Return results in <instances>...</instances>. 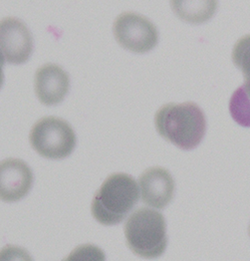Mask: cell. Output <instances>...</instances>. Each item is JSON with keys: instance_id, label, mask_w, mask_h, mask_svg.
Instances as JSON below:
<instances>
[{"instance_id": "1", "label": "cell", "mask_w": 250, "mask_h": 261, "mask_svg": "<svg viewBox=\"0 0 250 261\" xmlns=\"http://www.w3.org/2000/svg\"><path fill=\"white\" fill-rule=\"evenodd\" d=\"M155 125L164 140L184 151L197 148L206 130L205 113L191 102L162 106L156 114Z\"/></svg>"}, {"instance_id": "2", "label": "cell", "mask_w": 250, "mask_h": 261, "mask_svg": "<svg viewBox=\"0 0 250 261\" xmlns=\"http://www.w3.org/2000/svg\"><path fill=\"white\" fill-rule=\"evenodd\" d=\"M138 198V185L133 176L123 173L111 174L94 195L92 215L103 225L119 224L135 207Z\"/></svg>"}, {"instance_id": "3", "label": "cell", "mask_w": 250, "mask_h": 261, "mask_svg": "<svg viewBox=\"0 0 250 261\" xmlns=\"http://www.w3.org/2000/svg\"><path fill=\"white\" fill-rule=\"evenodd\" d=\"M125 237L129 248L137 256L158 258L168 245L165 219L155 210L141 207L126 221Z\"/></svg>"}, {"instance_id": "4", "label": "cell", "mask_w": 250, "mask_h": 261, "mask_svg": "<svg viewBox=\"0 0 250 261\" xmlns=\"http://www.w3.org/2000/svg\"><path fill=\"white\" fill-rule=\"evenodd\" d=\"M29 141L35 152L49 160H63L76 147V134L67 121L44 117L32 127Z\"/></svg>"}, {"instance_id": "5", "label": "cell", "mask_w": 250, "mask_h": 261, "mask_svg": "<svg viewBox=\"0 0 250 261\" xmlns=\"http://www.w3.org/2000/svg\"><path fill=\"white\" fill-rule=\"evenodd\" d=\"M115 38L123 48L137 54L153 50L159 42L155 24L136 12H124L114 22Z\"/></svg>"}, {"instance_id": "6", "label": "cell", "mask_w": 250, "mask_h": 261, "mask_svg": "<svg viewBox=\"0 0 250 261\" xmlns=\"http://www.w3.org/2000/svg\"><path fill=\"white\" fill-rule=\"evenodd\" d=\"M33 47L32 34L22 20L16 17L0 20V50L9 64L21 65L27 62Z\"/></svg>"}, {"instance_id": "7", "label": "cell", "mask_w": 250, "mask_h": 261, "mask_svg": "<svg viewBox=\"0 0 250 261\" xmlns=\"http://www.w3.org/2000/svg\"><path fill=\"white\" fill-rule=\"evenodd\" d=\"M34 181L31 168L22 160L0 162V200L15 202L29 194Z\"/></svg>"}, {"instance_id": "8", "label": "cell", "mask_w": 250, "mask_h": 261, "mask_svg": "<svg viewBox=\"0 0 250 261\" xmlns=\"http://www.w3.org/2000/svg\"><path fill=\"white\" fill-rule=\"evenodd\" d=\"M34 89L38 100L43 105L56 106L68 94L70 77L62 67L48 63L36 71Z\"/></svg>"}, {"instance_id": "9", "label": "cell", "mask_w": 250, "mask_h": 261, "mask_svg": "<svg viewBox=\"0 0 250 261\" xmlns=\"http://www.w3.org/2000/svg\"><path fill=\"white\" fill-rule=\"evenodd\" d=\"M142 200L149 206L164 208L173 199L175 181L166 170L155 167L141 174L138 179Z\"/></svg>"}, {"instance_id": "10", "label": "cell", "mask_w": 250, "mask_h": 261, "mask_svg": "<svg viewBox=\"0 0 250 261\" xmlns=\"http://www.w3.org/2000/svg\"><path fill=\"white\" fill-rule=\"evenodd\" d=\"M217 5V0H171L174 13L182 21L196 25L210 20Z\"/></svg>"}, {"instance_id": "11", "label": "cell", "mask_w": 250, "mask_h": 261, "mask_svg": "<svg viewBox=\"0 0 250 261\" xmlns=\"http://www.w3.org/2000/svg\"><path fill=\"white\" fill-rule=\"evenodd\" d=\"M229 112L232 119L241 127L250 128V96L244 88H237L229 101Z\"/></svg>"}, {"instance_id": "12", "label": "cell", "mask_w": 250, "mask_h": 261, "mask_svg": "<svg viewBox=\"0 0 250 261\" xmlns=\"http://www.w3.org/2000/svg\"><path fill=\"white\" fill-rule=\"evenodd\" d=\"M232 61L243 74L245 92L250 96V35L240 38L233 47Z\"/></svg>"}, {"instance_id": "13", "label": "cell", "mask_w": 250, "mask_h": 261, "mask_svg": "<svg viewBox=\"0 0 250 261\" xmlns=\"http://www.w3.org/2000/svg\"><path fill=\"white\" fill-rule=\"evenodd\" d=\"M62 261H106V254L99 246L87 243L75 247Z\"/></svg>"}, {"instance_id": "14", "label": "cell", "mask_w": 250, "mask_h": 261, "mask_svg": "<svg viewBox=\"0 0 250 261\" xmlns=\"http://www.w3.org/2000/svg\"><path fill=\"white\" fill-rule=\"evenodd\" d=\"M0 261H33V258L20 246L5 245L0 249Z\"/></svg>"}, {"instance_id": "15", "label": "cell", "mask_w": 250, "mask_h": 261, "mask_svg": "<svg viewBox=\"0 0 250 261\" xmlns=\"http://www.w3.org/2000/svg\"><path fill=\"white\" fill-rule=\"evenodd\" d=\"M5 65V59L2 51L0 50V89L4 83V73H3V67Z\"/></svg>"}, {"instance_id": "16", "label": "cell", "mask_w": 250, "mask_h": 261, "mask_svg": "<svg viewBox=\"0 0 250 261\" xmlns=\"http://www.w3.org/2000/svg\"><path fill=\"white\" fill-rule=\"evenodd\" d=\"M249 236H250V225H249Z\"/></svg>"}]
</instances>
